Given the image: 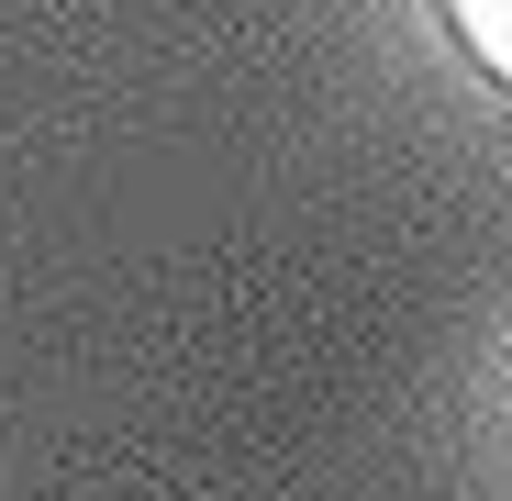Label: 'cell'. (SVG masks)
Here are the masks:
<instances>
[{
	"mask_svg": "<svg viewBox=\"0 0 512 501\" xmlns=\"http://www.w3.org/2000/svg\"><path fill=\"white\" fill-rule=\"evenodd\" d=\"M435 12H446V34L501 78V90H512V0H435Z\"/></svg>",
	"mask_w": 512,
	"mask_h": 501,
	"instance_id": "cell-1",
	"label": "cell"
}]
</instances>
